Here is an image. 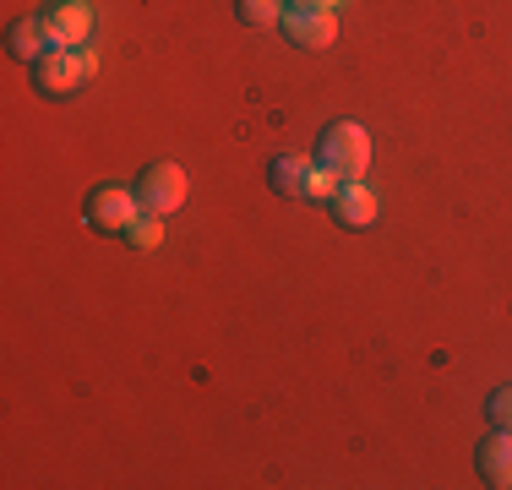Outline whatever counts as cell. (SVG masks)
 Returning a JSON list of instances; mask_svg holds the SVG:
<instances>
[{"mask_svg":"<svg viewBox=\"0 0 512 490\" xmlns=\"http://www.w3.org/2000/svg\"><path fill=\"white\" fill-rule=\"evenodd\" d=\"M316 164L333 169L338 180H360L365 169H371V131L360 126V120H333V126L316 137Z\"/></svg>","mask_w":512,"mask_h":490,"instance_id":"cell-1","label":"cell"},{"mask_svg":"<svg viewBox=\"0 0 512 490\" xmlns=\"http://www.w3.org/2000/svg\"><path fill=\"white\" fill-rule=\"evenodd\" d=\"M82 218H88V229L93 235H126L131 224L142 218V202H137V191L131 186H93L88 196H82Z\"/></svg>","mask_w":512,"mask_h":490,"instance_id":"cell-2","label":"cell"},{"mask_svg":"<svg viewBox=\"0 0 512 490\" xmlns=\"http://www.w3.org/2000/svg\"><path fill=\"white\" fill-rule=\"evenodd\" d=\"M137 202H142V213H153V218H175L180 207H186V169L180 164H148L137 175Z\"/></svg>","mask_w":512,"mask_h":490,"instance_id":"cell-3","label":"cell"},{"mask_svg":"<svg viewBox=\"0 0 512 490\" xmlns=\"http://www.w3.org/2000/svg\"><path fill=\"white\" fill-rule=\"evenodd\" d=\"M33 88H39L44 98H71L88 88V71H82V49H50L44 60H33L28 66Z\"/></svg>","mask_w":512,"mask_h":490,"instance_id":"cell-4","label":"cell"},{"mask_svg":"<svg viewBox=\"0 0 512 490\" xmlns=\"http://www.w3.org/2000/svg\"><path fill=\"white\" fill-rule=\"evenodd\" d=\"M278 28L289 33V44L300 49H327L338 39V17L327 6H284V22Z\"/></svg>","mask_w":512,"mask_h":490,"instance_id":"cell-5","label":"cell"},{"mask_svg":"<svg viewBox=\"0 0 512 490\" xmlns=\"http://www.w3.org/2000/svg\"><path fill=\"white\" fill-rule=\"evenodd\" d=\"M327 207H333L338 229H371L376 213H382V202H376V191L365 186V180H338V191H333Z\"/></svg>","mask_w":512,"mask_h":490,"instance_id":"cell-6","label":"cell"},{"mask_svg":"<svg viewBox=\"0 0 512 490\" xmlns=\"http://www.w3.org/2000/svg\"><path fill=\"white\" fill-rule=\"evenodd\" d=\"M39 17L50 22V33H55L66 49H82V44L93 39V11H88V0H44Z\"/></svg>","mask_w":512,"mask_h":490,"instance_id":"cell-7","label":"cell"},{"mask_svg":"<svg viewBox=\"0 0 512 490\" xmlns=\"http://www.w3.org/2000/svg\"><path fill=\"white\" fill-rule=\"evenodd\" d=\"M6 49H11V60H22V66H33V60H44L50 49H66L50 33V22L33 11V17H17L11 22V33H6Z\"/></svg>","mask_w":512,"mask_h":490,"instance_id":"cell-8","label":"cell"},{"mask_svg":"<svg viewBox=\"0 0 512 490\" xmlns=\"http://www.w3.org/2000/svg\"><path fill=\"white\" fill-rule=\"evenodd\" d=\"M311 169H316V158H306V153H273L267 158V186L278 196H289V202H306Z\"/></svg>","mask_w":512,"mask_h":490,"instance_id":"cell-9","label":"cell"},{"mask_svg":"<svg viewBox=\"0 0 512 490\" xmlns=\"http://www.w3.org/2000/svg\"><path fill=\"white\" fill-rule=\"evenodd\" d=\"M474 463H480V480H485V485L507 490V485H512V431H502V425H496V436L480 441Z\"/></svg>","mask_w":512,"mask_h":490,"instance_id":"cell-10","label":"cell"},{"mask_svg":"<svg viewBox=\"0 0 512 490\" xmlns=\"http://www.w3.org/2000/svg\"><path fill=\"white\" fill-rule=\"evenodd\" d=\"M235 11L246 28H278L284 22V0H235Z\"/></svg>","mask_w":512,"mask_h":490,"instance_id":"cell-11","label":"cell"},{"mask_svg":"<svg viewBox=\"0 0 512 490\" xmlns=\"http://www.w3.org/2000/svg\"><path fill=\"white\" fill-rule=\"evenodd\" d=\"M120 240H126V245H131V251H153V245H158V240H164V218H153V213H142V218H137V224H131V229H126V235H120Z\"/></svg>","mask_w":512,"mask_h":490,"instance_id":"cell-12","label":"cell"},{"mask_svg":"<svg viewBox=\"0 0 512 490\" xmlns=\"http://www.w3.org/2000/svg\"><path fill=\"white\" fill-rule=\"evenodd\" d=\"M485 414H491V425L512 431V387H496V392H491V403H485Z\"/></svg>","mask_w":512,"mask_h":490,"instance_id":"cell-13","label":"cell"},{"mask_svg":"<svg viewBox=\"0 0 512 490\" xmlns=\"http://www.w3.org/2000/svg\"><path fill=\"white\" fill-rule=\"evenodd\" d=\"M311 6H327V11H333V6H338V0H311Z\"/></svg>","mask_w":512,"mask_h":490,"instance_id":"cell-14","label":"cell"}]
</instances>
